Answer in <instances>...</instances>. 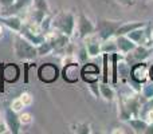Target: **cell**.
Segmentation results:
<instances>
[{"label": "cell", "instance_id": "1", "mask_svg": "<svg viewBox=\"0 0 153 134\" xmlns=\"http://www.w3.org/2000/svg\"><path fill=\"white\" fill-rule=\"evenodd\" d=\"M12 48H13V54H15V56L19 61L27 62V61H34L35 58H38L36 46H34L31 42H28L19 32H15V35H13Z\"/></svg>", "mask_w": 153, "mask_h": 134}, {"label": "cell", "instance_id": "2", "mask_svg": "<svg viewBox=\"0 0 153 134\" xmlns=\"http://www.w3.org/2000/svg\"><path fill=\"white\" fill-rule=\"evenodd\" d=\"M76 18L71 11H62L53 18V30L62 32L67 36H73L75 32Z\"/></svg>", "mask_w": 153, "mask_h": 134}, {"label": "cell", "instance_id": "3", "mask_svg": "<svg viewBox=\"0 0 153 134\" xmlns=\"http://www.w3.org/2000/svg\"><path fill=\"white\" fill-rule=\"evenodd\" d=\"M120 24H121L120 21H114V20H106V19L100 20L95 24V31L98 34V38L101 40H106L113 38L116 35V31L120 27Z\"/></svg>", "mask_w": 153, "mask_h": 134}, {"label": "cell", "instance_id": "4", "mask_svg": "<svg viewBox=\"0 0 153 134\" xmlns=\"http://www.w3.org/2000/svg\"><path fill=\"white\" fill-rule=\"evenodd\" d=\"M75 30H76V32H78V36L81 38V39H85V38L95 34V24L93 23L85 13L81 12L78 15V18H76Z\"/></svg>", "mask_w": 153, "mask_h": 134}, {"label": "cell", "instance_id": "5", "mask_svg": "<svg viewBox=\"0 0 153 134\" xmlns=\"http://www.w3.org/2000/svg\"><path fill=\"white\" fill-rule=\"evenodd\" d=\"M4 122L7 124L8 132H10L11 134H19L20 133L22 124H20V119H19V113L13 111L11 107L5 109V111H4Z\"/></svg>", "mask_w": 153, "mask_h": 134}, {"label": "cell", "instance_id": "6", "mask_svg": "<svg viewBox=\"0 0 153 134\" xmlns=\"http://www.w3.org/2000/svg\"><path fill=\"white\" fill-rule=\"evenodd\" d=\"M39 79L46 83H51V82L56 81L58 79V75H59V70L55 64L53 63H45L39 67Z\"/></svg>", "mask_w": 153, "mask_h": 134}, {"label": "cell", "instance_id": "7", "mask_svg": "<svg viewBox=\"0 0 153 134\" xmlns=\"http://www.w3.org/2000/svg\"><path fill=\"white\" fill-rule=\"evenodd\" d=\"M0 23L12 32H20L22 27H23V20L19 18L18 15L13 13H8V15H0Z\"/></svg>", "mask_w": 153, "mask_h": 134}, {"label": "cell", "instance_id": "8", "mask_svg": "<svg viewBox=\"0 0 153 134\" xmlns=\"http://www.w3.org/2000/svg\"><path fill=\"white\" fill-rule=\"evenodd\" d=\"M149 75V68L144 62H138L134 66H132V71H130V78L137 83H145Z\"/></svg>", "mask_w": 153, "mask_h": 134}, {"label": "cell", "instance_id": "9", "mask_svg": "<svg viewBox=\"0 0 153 134\" xmlns=\"http://www.w3.org/2000/svg\"><path fill=\"white\" fill-rule=\"evenodd\" d=\"M19 34L22 35V36H24L28 42H31L34 46H38V44H40L42 42H45V34H42V32H39V31H34V30H31V28H28L27 26H24L23 24V27H22V30H20V32Z\"/></svg>", "mask_w": 153, "mask_h": 134}, {"label": "cell", "instance_id": "10", "mask_svg": "<svg viewBox=\"0 0 153 134\" xmlns=\"http://www.w3.org/2000/svg\"><path fill=\"white\" fill-rule=\"evenodd\" d=\"M85 40H86L85 46H86V48H87V53H89L90 58H95V56H98L100 54H102V51H101V42H102V40H101L100 38H95L94 34H93V35H90V36L85 38Z\"/></svg>", "mask_w": 153, "mask_h": 134}, {"label": "cell", "instance_id": "11", "mask_svg": "<svg viewBox=\"0 0 153 134\" xmlns=\"http://www.w3.org/2000/svg\"><path fill=\"white\" fill-rule=\"evenodd\" d=\"M114 38H116V43H117V50L121 54H129L130 51H133L137 47V44L133 40H130L126 35H118V36Z\"/></svg>", "mask_w": 153, "mask_h": 134}, {"label": "cell", "instance_id": "12", "mask_svg": "<svg viewBox=\"0 0 153 134\" xmlns=\"http://www.w3.org/2000/svg\"><path fill=\"white\" fill-rule=\"evenodd\" d=\"M140 27H146V23L145 21H138V20L122 23V24H120V27L117 28L114 36H118V35H126V34H129L130 31H133V30H136V28H140Z\"/></svg>", "mask_w": 153, "mask_h": 134}, {"label": "cell", "instance_id": "13", "mask_svg": "<svg viewBox=\"0 0 153 134\" xmlns=\"http://www.w3.org/2000/svg\"><path fill=\"white\" fill-rule=\"evenodd\" d=\"M63 79L66 82H76L78 81V63H67L63 70Z\"/></svg>", "mask_w": 153, "mask_h": 134}, {"label": "cell", "instance_id": "14", "mask_svg": "<svg viewBox=\"0 0 153 134\" xmlns=\"http://www.w3.org/2000/svg\"><path fill=\"white\" fill-rule=\"evenodd\" d=\"M129 54H130V56H132L134 61L144 62V61H146V59L149 58V55H151V50H149L148 47H145V46L137 44V47H136L133 51H130Z\"/></svg>", "mask_w": 153, "mask_h": 134}, {"label": "cell", "instance_id": "15", "mask_svg": "<svg viewBox=\"0 0 153 134\" xmlns=\"http://www.w3.org/2000/svg\"><path fill=\"white\" fill-rule=\"evenodd\" d=\"M128 124H129V126L132 127L134 133H145L146 127L149 125L148 121H145L141 117H134V118L128 119Z\"/></svg>", "mask_w": 153, "mask_h": 134}, {"label": "cell", "instance_id": "16", "mask_svg": "<svg viewBox=\"0 0 153 134\" xmlns=\"http://www.w3.org/2000/svg\"><path fill=\"white\" fill-rule=\"evenodd\" d=\"M98 90H100L101 97H102L105 101H108V102H113L114 101V98H116V91H114V89L110 86V84L103 83L102 82V83L98 86Z\"/></svg>", "mask_w": 153, "mask_h": 134}, {"label": "cell", "instance_id": "17", "mask_svg": "<svg viewBox=\"0 0 153 134\" xmlns=\"http://www.w3.org/2000/svg\"><path fill=\"white\" fill-rule=\"evenodd\" d=\"M101 51L102 54H113V53H117V43H116V38H110V39H106V40H102L101 42Z\"/></svg>", "mask_w": 153, "mask_h": 134}, {"label": "cell", "instance_id": "18", "mask_svg": "<svg viewBox=\"0 0 153 134\" xmlns=\"http://www.w3.org/2000/svg\"><path fill=\"white\" fill-rule=\"evenodd\" d=\"M36 51H38V56L50 55L51 53H54V46L50 40L45 39V42H42L40 44L36 46Z\"/></svg>", "mask_w": 153, "mask_h": 134}, {"label": "cell", "instance_id": "19", "mask_svg": "<svg viewBox=\"0 0 153 134\" xmlns=\"http://www.w3.org/2000/svg\"><path fill=\"white\" fill-rule=\"evenodd\" d=\"M126 36L129 38L130 40H133L136 44H141L144 36H145V27H140V28L133 30V31H130L129 34H126Z\"/></svg>", "mask_w": 153, "mask_h": 134}, {"label": "cell", "instance_id": "20", "mask_svg": "<svg viewBox=\"0 0 153 134\" xmlns=\"http://www.w3.org/2000/svg\"><path fill=\"white\" fill-rule=\"evenodd\" d=\"M32 4V0H15L13 4L10 8H7L5 11H12V12H19V11L26 10L27 7Z\"/></svg>", "mask_w": 153, "mask_h": 134}, {"label": "cell", "instance_id": "21", "mask_svg": "<svg viewBox=\"0 0 153 134\" xmlns=\"http://www.w3.org/2000/svg\"><path fill=\"white\" fill-rule=\"evenodd\" d=\"M53 18L54 16L51 13H46L43 20L40 21V30H42L43 34H47L48 31L53 30Z\"/></svg>", "mask_w": 153, "mask_h": 134}, {"label": "cell", "instance_id": "22", "mask_svg": "<svg viewBox=\"0 0 153 134\" xmlns=\"http://www.w3.org/2000/svg\"><path fill=\"white\" fill-rule=\"evenodd\" d=\"M31 7L38 11H42L45 13H50V4H48L47 0H32Z\"/></svg>", "mask_w": 153, "mask_h": 134}, {"label": "cell", "instance_id": "23", "mask_svg": "<svg viewBox=\"0 0 153 134\" xmlns=\"http://www.w3.org/2000/svg\"><path fill=\"white\" fill-rule=\"evenodd\" d=\"M76 61L79 62V63H86L87 62V59L90 58V55H89V53H87V48H86V46H81V47L76 50Z\"/></svg>", "mask_w": 153, "mask_h": 134}, {"label": "cell", "instance_id": "24", "mask_svg": "<svg viewBox=\"0 0 153 134\" xmlns=\"http://www.w3.org/2000/svg\"><path fill=\"white\" fill-rule=\"evenodd\" d=\"M140 93L144 97V99H151V98H153V81H152V83H143Z\"/></svg>", "mask_w": 153, "mask_h": 134}, {"label": "cell", "instance_id": "25", "mask_svg": "<svg viewBox=\"0 0 153 134\" xmlns=\"http://www.w3.org/2000/svg\"><path fill=\"white\" fill-rule=\"evenodd\" d=\"M117 70L120 71V75L122 76V78H130V71H132V66L130 64H128L126 62H120L118 63V68Z\"/></svg>", "mask_w": 153, "mask_h": 134}, {"label": "cell", "instance_id": "26", "mask_svg": "<svg viewBox=\"0 0 153 134\" xmlns=\"http://www.w3.org/2000/svg\"><path fill=\"white\" fill-rule=\"evenodd\" d=\"M71 132L78 134H90L91 129H90V125L87 124H75L71 126Z\"/></svg>", "mask_w": 153, "mask_h": 134}, {"label": "cell", "instance_id": "27", "mask_svg": "<svg viewBox=\"0 0 153 134\" xmlns=\"http://www.w3.org/2000/svg\"><path fill=\"white\" fill-rule=\"evenodd\" d=\"M103 83H109V54L103 53Z\"/></svg>", "mask_w": 153, "mask_h": 134}, {"label": "cell", "instance_id": "28", "mask_svg": "<svg viewBox=\"0 0 153 134\" xmlns=\"http://www.w3.org/2000/svg\"><path fill=\"white\" fill-rule=\"evenodd\" d=\"M11 109H12L13 111H16V113H22V111H23V109L26 107V106H24V103L22 102V99L20 98H15V99L12 101V102H11V106H10Z\"/></svg>", "mask_w": 153, "mask_h": 134}, {"label": "cell", "instance_id": "29", "mask_svg": "<svg viewBox=\"0 0 153 134\" xmlns=\"http://www.w3.org/2000/svg\"><path fill=\"white\" fill-rule=\"evenodd\" d=\"M19 98L22 99V102L24 103V106H26V107L31 106V105H32V102H34V98H32V95L30 94V93H27V91L22 93V94L19 95Z\"/></svg>", "mask_w": 153, "mask_h": 134}, {"label": "cell", "instance_id": "30", "mask_svg": "<svg viewBox=\"0 0 153 134\" xmlns=\"http://www.w3.org/2000/svg\"><path fill=\"white\" fill-rule=\"evenodd\" d=\"M19 119H20V124L22 126H24V125H30L32 122V115L30 113H20L19 114Z\"/></svg>", "mask_w": 153, "mask_h": 134}, {"label": "cell", "instance_id": "31", "mask_svg": "<svg viewBox=\"0 0 153 134\" xmlns=\"http://www.w3.org/2000/svg\"><path fill=\"white\" fill-rule=\"evenodd\" d=\"M31 66H35V63H23V82L28 83V70Z\"/></svg>", "mask_w": 153, "mask_h": 134}, {"label": "cell", "instance_id": "32", "mask_svg": "<svg viewBox=\"0 0 153 134\" xmlns=\"http://www.w3.org/2000/svg\"><path fill=\"white\" fill-rule=\"evenodd\" d=\"M13 1L15 0H0V5H1L3 10H7V8H10L13 4Z\"/></svg>", "mask_w": 153, "mask_h": 134}, {"label": "cell", "instance_id": "33", "mask_svg": "<svg viewBox=\"0 0 153 134\" xmlns=\"http://www.w3.org/2000/svg\"><path fill=\"white\" fill-rule=\"evenodd\" d=\"M5 133H8L7 124L4 121H0V134H5Z\"/></svg>", "mask_w": 153, "mask_h": 134}, {"label": "cell", "instance_id": "34", "mask_svg": "<svg viewBox=\"0 0 153 134\" xmlns=\"http://www.w3.org/2000/svg\"><path fill=\"white\" fill-rule=\"evenodd\" d=\"M117 3H120V4L122 5H133L134 4V0H116Z\"/></svg>", "mask_w": 153, "mask_h": 134}, {"label": "cell", "instance_id": "35", "mask_svg": "<svg viewBox=\"0 0 153 134\" xmlns=\"http://www.w3.org/2000/svg\"><path fill=\"white\" fill-rule=\"evenodd\" d=\"M145 134H153V122H151V124L148 125V127H146V130H145Z\"/></svg>", "mask_w": 153, "mask_h": 134}, {"label": "cell", "instance_id": "36", "mask_svg": "<svg viewBox=\"0 0 153 134\" xmlns=\"http://www.w3.org/2000/svg\"><path fill=\"white\" fill-rule=\"evenodd\" d=\"M3 32H4V26H3V24L0 23V38L3 36Z\"/></svg>", "mask_w": 153, "mask_h": 134}, {"label": "cell", "instance_id": "37", "mask_svg": "<svg viewBox=\"0 0 153 134\" xmlns=\"http://www.w3.org/2000/svg\"><path fill=\"white\" fill-rule=\"evenodd\" d=\"M149 78H151L152 81H153V66L149 68Z\"/></svg>", "mask_w": 153, "mask_h": 134}, {"label": "cell", "instance_id": "38", "mask_svg": "<svg viewBox=\"0 0 153 134\" xmlns=\"http://www.w3.org/2000/svg\"><path fill=\"white\" fill-rule=\"evenodd\" d=\"M1 10H3V8H1V5H0V12H1Z\"/></svg>", "mask_w": 153, "mask_h": 134}, {"label": "cell", "instance_id": "39", "mask_svg": "<svg viewBox=\"0 0 153 134\" xmlns=\"http://www.w3.org/2000/svg\"><path fill=\"white\" fill-rule=\"evenodd\" d=\"M152 39H153V32H152Z\"/></svg>", "mask_w": 153, "mask_h": 134}, {"label": "cell", "instance_id": "40", "mask_svg": "<svg viewBox=\"0 0 153 134\" xmlns=\"http://www.w3.org/2000/svg\"><path fill=\"white\" fill-rule=\"evenodd\" d=\"M144 1H149V0H144Z\"/></svg>", "mask_w": 153, "mask_h": 134}, {"label": "cell", "instance_id": "41", "mask_svg": "<svg viewBox=\"0 0 153 134\" xmlns=\"http://www.w3.org/2000/svg\"><path fill=\"white\" fill-rule=\"evenodd\" d=\"M0 115H1V114H0Z\"/></svg>", "mask_w": 153, "mask_h": 134}]
</instances>
